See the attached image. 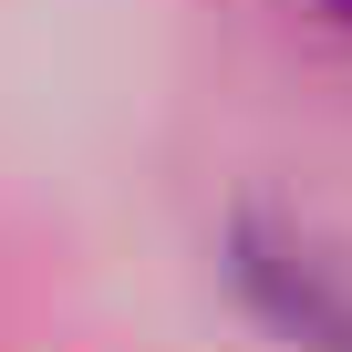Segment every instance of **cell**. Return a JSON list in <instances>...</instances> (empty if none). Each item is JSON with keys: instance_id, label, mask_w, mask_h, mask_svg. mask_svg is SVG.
Instances as JSON below:
<instances>
[{"instance_id": "obj_2", "label": "cell", "mask_w": 352, "mask_h": 352, "mask_svg": "<svg viewBox=\"0 0 352 352\" xmlns=\"http://www.w3.org/2000/svg\"><path fill=\"white\" fill-rule=\"evenodd\" d=\"M321 11H331V21H342V32H352V0H321Z\"/></svg>"}, {"instance_id": "obj_1", "label": "cell", "mask_w": 352, "mask_h": 352, "mask_svg": "<svg viewBox=\"0 0 352 352\" xmlns=\"http://www.w3.org/2000/svg\"><path fill=\"white\" fill-rule=\"evenodd\" d=\"M228 280L239 300L300 342V352H352V249H331L321 228H290V218H239L228 228Z\"/></svg>"}]
</instances>
